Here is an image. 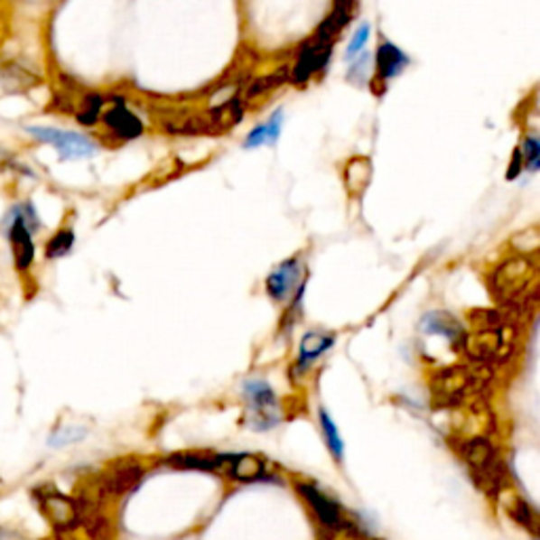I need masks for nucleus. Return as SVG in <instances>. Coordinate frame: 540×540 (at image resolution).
<instances>
[{
    "mask_svg": "<svg viewBox=\"0 0 540 540\" xmlns=\"http://www.w3.org/2000/svg\"><path fill=\"white\" fill-rule=\"evenodd\" d=\"M334 344V338L328 334H321V331H309L300 342V359L298 368L309 369L312 363H315L323 353H328Z\"/></svg>",
    "mask_w": 540,
    "mask_h": 540,
    "instance_id": "nucleus-10",
    "label": "nucleus"
},
{
    "mask_svg": "<svg viewBox=\"0 0 540 540\" xmlns=\"http://www.w3.org/2000/svg\"><path fill=\"white\" fill-rule=\"evenodd\" d=\"M300 273H303V268H300V262L296 257L285 260L279 268H275L273 273L268 275L266 279L268 296L277 300V303H284V300L290 298L300 284Z\"/></svg>",
    "mask_w": 540,
    "mask_h": 540,
    "instance_id": "nucleus-5",
    "label": "nucleus"
},
{
    "mask_svg": "<svg viewBox=\"0 0 540 540\" xmlns=\"http://www.w3.org/2000/svg\"><path fill=\"white\" fill-rule=\"evenodd\" d=\"M74 245V232L70 228H61L55 232V235L47 241L45 247V256L47 260H58V257L66 256L68 251L72 249Z\"/></svg>",
    "mask_w": 540,
    "mask_h": 540,
    "instance_id": "nucleus-18",
    "label": "nucleus"
},
{
    "mask_svg": "<svg viewBox=\"0 0 540 540\" xmlns=\"http://www.w3.org/2000/svg\"><path fill=\"white\" fill-rule=\"evenodd\" d=\"M369 34H372V26H369V23H361V26L355 30L353 39H350V42H349L347 53H344V60H347V61H353L355 58H359L361 51H363V49H366V45H368Z\"/></svg>",
    "mask_w": 540,
    "mask_h": 540,
    "instance_id": "nucleus-22",
    "label": "nucleus"
},
{
    "mask_svg": "<svg viewBox=\"0 0 540 540\" xmlns=\"http://www.w3.org/2000/svg\"><path fill=\"white\" fill-rule=\"evenodd\" d=\"M319 420H321V431H323L325 442H328V448L331 452V456H334L336 461H342L344 443H342L340 433H338V426L334 424V420L328 416V412H325V410L319 412Z\"/></svg>",
    "mask_w": 540,
    "mask_h": 540,
    "instance_id": "nucleus-17",
    "label": "nucleus"
},
{
    "mask_svg": "<svg viewBox=\"0 0 540 540\" xmlns=\"http://www.w3.org/2000/svg\"><path fill=\"white\" fill-rule=\"evenodd\" d=\"M42 505H45L47 517L58 527H68L77 521V507H74V502L66 498V496H45Z\"/></svg>",
    "mask_w": 540,
    "mask_h": 540,
    "instance_id": "nucleus-12",
    "label": "nucleus"
},
{
    "mask_svg": "<svg viewBox=\"0 0 540 540\" xmlns=\"http://www.w3.org/2000/svg\"><path fill=\"white\" fill-rule=\"evenodd\" d=\"M534 270L527 260H511L507 262L500 270H496L494 275V285L496 292L500 293L502 298H515L517 293L526 290L527 281L532 279Z\"/></svg>",
    "mask_w": 540,
    "mask_h": 540,
    "instance_id": "nucleus-4",
    "label": "nucleus"
},
{
    "mask_svg": "<svg viewBox=\"0 0 540 540\" xmlns=\"http://www.w3.org/2000/svg\"><path fill=\"white\" fill-rule=\"evenodd\" d=\"M462 456L470 467L475 469H488L492 467V445H489L486 439H470L462 445Z\"/></svg>",
    "mask_w": 540,
    "mask_h": 540,
    "instance_id": "nucleus-15",
    "label": "nucleus"
},
{
    "mask_svg": "<svg viewBox=\"0 0 540 540\" xmlns=\"http://www.w3.org/2000/svg\"><path fill=\"white\" fill-rule=\"evenodd\" d=\"M102 108H104V96H99V93H85L79 104L77 121L83 125V127H93V125L102 118Z\"/></svg>",
    "mask_w": 540,
    "mask_h": 540,
    "instance_id": "nucleus-16",
    "label": "nucleus"
},
{
    "mask_svg": "<svg viewBox=\"0 0 540 540\" xmlns=\"http://www.w3.org/2000/svg\"><path fill=\"white\" fill-rule=\"evenodd\" d=\"M410 64V58L401 51L399 47H395L393 42L382 41L378 51H376V74L369 83V89H374L376 85L382 87V91L388 87V80L399 77Z\"/></svg>",
    "mask_w": 540,
    "mask_h": 540,
    "instance_id": "nucleus-3",
    "label": "nucleus"
},
{
    "mask_svg": "<svg viewBox=\"0 0 540 540\" xmlns=\"http://www.w3.org/2000/svg\"><path fill=\"white\" fill-rule=\"evenodd\" d=\"M287 79H290V70H285V68H284V70H279V72L270 74V77H266V79H260V80H256V83L249 87V91H247V98H256V96H260V93H264V91L273 89V87H279V85H284Z\"/></svg>",
    "mask_w": 540,
    "mask_h": 540,
    "instance_id": "nucleus-23",
    "label": "nucleus"
},
{
    "mask_svg": "<svg viewBox=\"0 0 540 540\" xmlns=\"http://www.w3.org/2000/svg\"><path fill=\"white\" fill-rule=\"evenodd\" d=\"M369 61H372V55H359V58H355L353 64L349 68L347 79L355 80V83H361L369 72Z\"/></svg>",
    "mask_w": 540,
    "mask_h": 540,
    "instance_id": "nucleus-24",
    "label": "nucleus"
},
{
    "mask_svg": "<svg viewBox=\"0 0 540 540\" xmlns=\"http://www.w3.org/2000/svg\"><path fill=\"white\" fill-rule=\"evenodd\" d=\"M169 462L173 467L180 469H199V470H216L218 469V461H209V458H200L194 454H178L169 458Z\"/></svg>",
    "mask_w": 540,
    "mask_h": 540,
    "instance_id": "nucleus-21",
    "label": "nucleus"
},
{
    "mask_svg": "<svg viewBox=\"0 0 540 540\" xmlns=\"http://www.w3.org/2000/svg\"><path fill=\"white\" fill-rule=\"evenodd\" d=\"M243 397L249 405V414L254 418L256 429H270L277 424L279 407L273 388L264 380H249L243 386Z\"/></svg>",
    "mask_w": 540,
    "mask_h": 540,
    "instance_id": "nucleus-2",
    "label": "nucleus"
},
{
    "mask_svg": "<svg viewBox=\"0 0 540 540\" xmlns=\"http://www.w3.org/2000/svg\"><path fill=\"white\" fill-rule=\"evenodd\" d=\"M519 154H521V161H524L527 172L536 173L538 167H540V142H538V137L534 134H527L524 137V146H521Z\"/></svg>",
    "mask_w": 540,
    "mask_h": 540,
    "instance_id": "nucleus-19",
    "label": "nucleus"
},
{
    "mask_svg": "<svg viewBox=\"0 0 540 540\" xmlns=\"http://www.w3.org/2000/svg\"><path fill=\"white\" fill-rule=\"evenodd\" d=\"M469 355L477 361H489L496 355H500L505 350V331L498 325H489V328L477 330L473 336L467 340Z\"/></svg>",
    "mask_w": 540,
    "mask_h": 540,
    "instance_id": "nucleus-6",
    "label": "nucleus"
},
{
    "mask_svg": "<svg viewBox=\"0 0 540 540\" xmlns=\"http://www.w3.org/2000/svg\"><path fill=\"white\" fill-rule=\"evenodd\" d=\"M102 121L112 135L123 137V140H135L144 134L142 121L125 106V102H115L110 110L104 112Z\"/></svg>",
    "mask_w": 540,
    "mask_h": 540,
    "instance_id": "nucleus-7",
    "label": "nucleus"
},
{
    "mask_svg": "<svg viewBox=\"0 0 540 540\" xmlns=\"http://www.w3.org/2000/svg\"><path fill=\"white\" fill-rule=\"evenodd\" d=\"M230 461V475L235 477L237 481H256L264 475V464L260 458L251 454H241V456H228Z\"/></svg>",
    "mask_w": 540,
    "mask_h": 540,
    "instance_id": "nucleus-13",
    "label": "nucleus"
},
{
    "mask_svg": "<svg viewBox=\"0 0 540 540\" xmlns=\"http://www.w3.org/2000/svg\"><path fill=\"white\" fill-rule=\"evenodd\" d=\"M26 134L33 135L36 142L49 144L58 150L64 161H77V159H89L98 153L96 142L89 140L87 135H80L77 131H66L58 127H42V125H28Z\"/></svg>",
    "mask_w": 540,
    "mask_h": 540,
    "instance_id": "nucleus-1",
    "label": "nucleus"
},
{
    "mask_svg": "<svg viewBox=\"0 0 540 540\" xmlns=\"http://www.w3.org/2000/svg\"><path fill=\"white\" fill-rule=\"evenodd\" d=\"M298 492L304 496V500L309 502L312 511H315L317 519L321 521L323 526L331 527V530H338V527H342V515H340V508L334 500H330L328 496L323 492H319L315 486H311V483H298Z\"/></svg>",
    "mask_w": 540,
    "mask_h": 540,
    "instance_id": "nucleus-8",
    "label": "nucleus"
},
{
    "mask_svg": "<svg viewBox=\"0 0 540 540\" xmlns=\"http://www.w3.org/2000/svg\"><path fill=\"white\" fill-rule=\"evenodd\" d=\"M423 325H424V331H429V334H442L448 338L450 342H461L462 338L461 325H458L450 315H445V312H431V315L424 319Z\"/></svg>",
    "mask_w": 540,
    "mask_h": 540,
    "instance_id": "nucleus-14",
    "label": "nucleus"
},
{
    "mask_svg": "<svg viewBox=\"0 0 540 540\" xmlns=\"http://www.w3.org/2000/svg\"><path fill=\"white\" fill-rule=\"evenodd\" d=\"M467 385H469V376L462 368H448L437 376L435 395H439V397L445 401L456 399L464 393Z\"/></svg>",
    "mask_w": 540,
    "mask_h": 540,
    "instance_id": "nucleus-11",
    "label": "nucleus"
},
{
    "mask_svg": "<svg viewBox=\"0 0 540 540\" xmlns=\"http://www.w3.org/2000/svg\"><path fill=\"white\" fill-rule=\"evenodd\" d=\"M284 121H285V112L284 110H275L273 115L268 116L266 123L257 125L256 129H251L247 137H245L243 148L251 150V148H260V146H275L281 137V129H284Z\"/></svg>",
    "mask_w": 540,
    "mask_h": 540,
    "instance_id": "nucleus-9",
    "label": "nucleus"
},
{
    "mask_svg": "<svg viewBox=\"0 0 540 540\" xmlns=\"http://www.w3.org/2000/svg\"><path fill=\"white\" fill-rule=\"evenodd\" d=\"M359 163L361 159H353L347 167V186L350 191H363L368 186L369 175H372V167H369V161H366V165L361 167L359 172Z\"/></svg>",
    "mask_w": 540,
    "mask_h": 540,
    "instance_id": "nucleus-20",
    "label": "nucleus"
}]
</instances>
